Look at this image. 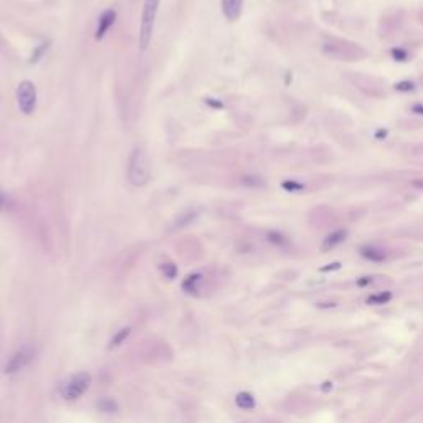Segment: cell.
<instances>
[{
    "label": "cell",
    "instance_id": "obj_1",
    "mask_svg": "<svg viewBox=\"0 0 423 423\" xmlns=\"http://www.w3.org/2000/svg\"><path fill=\"white\" fill-rule=\"evenodd\" d=\"M151 179V162L146 152L136 147L129 154L128 161V181L134 187H144Z\"/></svg>",
    "mask_w": 423,
    "mask_h": 423
},
{
    "label": "cell",
    "instance_id": "obj_2",
    "mask_svg": "<svg viewBox=\"0 0 423 423\" xmlns=\"http://www.w3.org/2000/svg\"><path fill=\"white\" fill-rule=\"evenodd\" d=\"M159 3L161 0H144V7L141 13V25H139V48L146 51L149 48L152 33H154V23L159 12Z\"/></svg>",
    "mask_w": 423,
    "mask_h": 423
},
{
    "label": "cell",
    "instance_id": "obj_3",
    "mask_svg": "<svg viewBox=\"0 0 423 423\" xmlns=\"http://www.w3.org/2000/svg\"><path fill=\"white\" fill-rule=\"evenodd\" d=\"M324 50L329 53V55L341 58V60H347V61H354V60H359V58L366 56V51L362 48H359V45L347 43V41H342V40H331L329 43L324 45Z\"/></svg>",
    "mask_w": 423,
    "mask_h": 423
},
{
    "label": "cell",
    "instance_id": "obj_4",
    "mask_svg": "<svg viewBox=\"0 0 423 423\" xmlns=\"http://www.w3.org/2000/svg\"><path fill=\"white\" fill-rule=\"evenodd\" d=\"M36 98H38V94H36L35 83L28 81V79L20 81L17 88V103H18V109L23 114L30 116L36 109Z\"/></svg>",
    "mask_w": 423,
    "mask_h": 423
},
{
    "label": "cell",
    "instance_id": "obj_5",
    "mask_svg": "<svg viewBox=\"0 0 423 423\" xmlns=\"http://www.w3.org/2000/svg\"><path fill=\"white\" fill-rule=\"evenodd\" d=\"M89 385H91V375L86 372H79L66 384L65 397L66 399H78L89 389Z\"/></svg>",
    "mask_w": 423,
    "mask_h": 423
},
{
    "label": "cell",
    "instance_id": "obj_6",
    "mask_svg": "<svg viewBox=\"0 0 423 423\" xmlns=\"http://www.w3.org/2000/svg\"><path fill=\"white\" fill-rule=\"evenodd\" d=\"M31 357H33V351H31V349H28V347L20 349L17 354H13V357L10 359L8 364L5 366V372L7 374L18 372V370H22L26 364L31 361Z\"/></svg>",
    "mask_w": 423,
    "mask_h": 423
},
{
    "label": "cell",
    "instance_id": "obj_7",
    "mask_svg": "<svg viewBox=\"0 0 423 423\" xmlns=\"http://www.w3.org/2000/svg\"><path fill=\"white\" fill-rule=\"evenodd\" d=\"M114 22H116V10H113V8L104 10L98 18L96 31H94V40H98V41L103 40L106 36V33L109 31L111 26L114 25Z\"/></svg>",
    "mask_w": 423,
    "mask_h": 423
},
{
    "label": "cell",
    "instance_id": "obj_8",
    "mask_svg": "<svg viewBox=\"0 0 423 423\" xmlns=\"http://www.w3.org/2000/svg\"><path fill=\"white\" fill-rule=\"evenodd\" d=\"M245 0H221V10L228 22H236L241 17Z\"/></svg>",
    "mask_w": 423,
    "mask_h": 423
},
{
    "label": "cell",
    "instance_id": "obj_9",
    "mask_svg": "<svg viewBox=\"0 0 423 423\" xmlns=\"http://www.w3.org/2000/svg\"><path fill=\"white\" fill-rule=\"evenodd\" d=\"M346 235H347L346 230H336V231H332V233L324 240V243H322V250L327 251V250H331V248L337 246L339 243H342L344 240H346Z\"/></svg>",
    "mask_w": 423,
    "mask_h": 423
},
{
    "label": "cell",
    "instance_id": "obj_10",
    "mask_svg": "<svg viewBox=\"0 0 423 423\" xmlns=\"http://www.w3.org/2000/svg\"><path fill=\"white\" fill-rule=\"evenodd\" d=\"M361 253H362L364 258L372 260V261H382L385 258L384 250H380V248H377V246H364Z\"/></svg>",
    "mask_w": 423,
    "mask_h": 423
},
{
    "label": "cell",
    "instance_id": "obj_11",
    "mask_svg": "<svg viewBox=\"0 0 423 423\" xmlns=\"http://www.w3.org/2000/svg\"><path fill=\"white\" fill-rule=\"evenodd\" d=\"M236 405L240 407V409H245V410H250L255 407V399H253L251 394L248 392H241L236 395Z\"/></svg>",
    "mask_w": 423,
    "mask_h": 423
},
{
    "label": "cell",
    "instance_id": "obj_12",
    "mask_svg": "<svg viewBox=\"0 0 423 423\" xmlns=\"http://www.w3.org/2000/svg\"><path fill=\"white\" fill-rule=\"evenodd\" d=\"M200 279H202L200 274H190V276H187V278L184 279L182 289L187 291V293H192V291L197 289V284L200 283Z\"/></svg>",
    "mask_w": 423,
    "mask_h": 423
},
{
    "label": "cell",
    "instance_id": "obj_13",
    "mask_svg": "<svg viewBox=\"0 0 423 423\" xmlns=\"http://www.w3.org/2000/svg\"><path fill=\"white\" fill-rule=\"evenodd\" d=\"M390 298H392L390 293H379V294L370 296L367 299V303L369 304H384V303H387V301H390Z\"/></svg>",
    "mask_w": 423,
    "mask_h": 423
},
{
    "label": "cell",
    "instance_id": "obj_14",
    "mask_svg": "<svg viewBox=\"0 0 423 423\" xmlns=\"http://www.w3.org/2000/svg\"><path fill=\"white\" fill-rule=\"evenodd\" d=\"M129 332H131L129 327H123V329H121L118 334L111 339V347H116V346H119V344H123V341L129 336Z\"/></svg>",
    "mask_w": 423,
    "mask_h": 423
},
{
    "label": "cell",
    "instance_id": "obj_15",
    "mask_svg": "<svg viewBox=\"0 0 423 423\" xmlns=\"http://www.w3.org/2000/svg\"><path fill=\"white\" fill-rule=\"evenodd\" d=\"M161 269H162V273L166 274V276L169 278V279H172V278H176V274H177V266L174 263H171V261H166L161 266Z\"/></svg>",
    "mask_w": 423,
    "mask_h": 423
},
{
    "label": "cell",
    "instance_id": "obj_16",
    "mask_svg": "<svg viewBox=\"0 0 423 423\" xmlns=\"http://www.w3.org/2000/svg\"><path fill=\"white\" fill-rule=\"evenodd\" d=\"M243 185H250V187H258V185H263V181L260 177H255V176H246L243 177Z\"/></svg>",
    "mask_w": 423,
    "mask_h": 423
},
{
    "label": "cell",
    "instance_id": "obj_17",
    "mask_svg": "<svg viewBox=\"0 0 423 423\" xmlns=\"http://www.w3.org/2000/svg\"><path fill=\"white\" fill-rule=\"evenodd\" d=\"M46 50V45H41L40 46V50H36V53L35 55H31V60H30V63H36L41 58V55H43V51Z\"/></svg>",
    "mask_w": 423,
    "mask_h": 423
},
{
    "label": "cell",
    "instance_id": "obj_18",
    "mask_svg": "<svg viewBox=\"0 0 423 423\" xmlns=\"http://www.w3.org/2000/svg\"><path fill=\"white\" fill-rule=\"evenodd\" d=\"M99 407H101L103 410H106V412H111L114 409V404L111 400H103L101 404H99Z\"/></svg>",
    "mask_w": 423,
    "mask_h": 423
},
{
    "label": "cell",
    "instance_id": "obj_19",
    "mask_svg": "<svg viewBox=\"0 0 423 423\" xmlns=\"http://www.w3.org/2000/svg\"><path fill=\"white\" fill-rule=\"evenodd\" d=\"M205 103L212 106V108H221V106H223L220 101H212V98H205Z\"/></svg>",
    "mask_w": 423,
    "mask_h": 423
},
{
    "label": "cell",
    "instance_id": "obj_20",
    "mask_svg": "<svg viewBox=\"0 0 423 423\" xmlns=\"http://www.w3.org/2000/svg\"><path fill=\"white\" fill-rule=\"evenodd\" d=\"M284 189H289V190H294V189H301L299 184H294V182H284L283 184Z\"/></svg>",
    "mask_w": 423,
    "mask_h": 423
},
{
    "label": "cell",
    "instance_id": "obj_21",
    "mask_svg": "<svg viewBox=\"0 0 423 423\" xmlns=\"http://www.w3.org/2000/svg\"><path fill=\"white\" fill-rule=\"evenodd\" d=\"M5 204H7V195H5L3 190H0V210L5 207Z\"/></svg>",
    "mask_w": 423,
    "mask_h": 423
}]
</instances>
